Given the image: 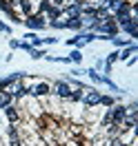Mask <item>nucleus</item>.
I'll use <instances>...</instances> for the list:
<instances>
[{
    "label": "nucleus",
    "instance_id": "f257e3e1",
    "mask_svg": "<svg viewBox=\"0 0 138 146\" xmlns=\"http://www.w3.org/2000/svg\"><path fill=\"white\" fill-rule=\"evenodd\" d=\"M100 95L102 93L98 91V89H94V86H87V89H85V93H83V106L87 111L89 109H96V106H100Z\"/></svg>",
    "mask_w": 138,
    "mask_h": 146
},
{
    "label": "nucleus",
    "instance_id": "f03ea898",
    "mask_svg": "<svg viewBox=\"0 0 138 146\" xmlns=\"http://www.w3.org/2000/svg\"><path fill=\"white\" fill-rule=\"evenodd\" d=\"M22 25L29 29V31H42V29H47V20L40 16V13H31V16H27V18L22 20Z\"/></svg>",
    "mask_w": 138,
    "mask_h": 146
},
{
    "label": "nucleus",
    "instance_id": "7ed1b4c3",
    "mask_svg": "<svg viewBox=\"0 0 138 146\" xmlns=\"http://www.w3.org/2000/svg\"><path fill=\"white\" fill-rule=\"evenodd\" d=\"M69 93H71V86L67 84V80H56L51 82V95H56L58 100H67L69 98Z\"/></svg>",
    "mask_w": 138,
    "mask_h": 146
},
{
    "label": "nucleus",
    "instance_id": "20e7f679",
    "mask_svg": "<svg viewBox=\"0 0 138 146\" xmlns=\"http://www.w3.org/2000/svg\"><path fill=\"white\" fill-rule=\"evenodd\" d=\"M49 95H51V82L40 80L38 84H34V86H31V98L42 100V98H49Z\"/></svg>",
    "mask_w": 138,
    "mask_h": 146
},
{
    "label": "nucleus",
    "instance_id": "39448f33",
    "mask_svg": "<svg viewBox=\"0 0 138 146\" xmlns=\"http://www.w3.org/2000/svg\"><path fill=\"white\" fill-rule=\"evenodd\" d=\"M109 115H111V124H123V119L127 115V109H125V104H114L109 106Z\"/></svg>",
    "mask_w": 138,
    "mask_h": 146
},
{
    "label": "nucleus",
    "instance_id": "423d86ee",
    "mask_svg": "<svg viewBox=\"0 0 138 146\" xmlns=\"http://www.w3.org/2000/svg\"><path fill=\"white\" fill-rule=\"evenodd\" d=\"M2 115H5V119H7L9 124H18V122H20V109H18V106H13V104L5 106V109H2Z\"/></svg>",
    "mask_w": 138,
    "mask_h": 146
},
{
    "label": "nucleus",
    "instance_id": "0eeeda50",
    "mask_svg": "<svg viewBox=\"0 0 138 146\" xmlns=\"http://www.w3.org/2000/svg\"><path fill=\"white\" fill-rule=\"evenodd\" d=\"M136 51H138V44H136V42H131V44L125 46L123 51H118V60H120V62H125V60H129L131 53H136Z\"/></svg>",
    "mask_w": 138,
    "mask_h": 146
},
{
    "label": "nucleus",
    "instance_id": "6e6552de",
    "mask_svg": "<svg viewBox=\"0 0 138 146\" xmlns=\"http://www.w3.org/2000/svg\"><path fill=\"white\" fill-rule=\"evenodd\" d=\"M65 20H67V29H69V31H76V33H78V31L85 29V25H83L80 18H65Z\"/></svg>",
    "mask_w": 138,
    "mask_h": 146
},
{
    "label": "nucleus",
    "instance_id": "1a4fd4ad",
    "mask_svg": "<svg viewBox=\"0 0 138 146\" xmlns=\"http://www.w3.org/2000/svg\"><path fill=\"white\" fill-rule=\"evenodd\" d=\"M111 42H114V46L116 49H125V46H129L134 40H129V38H118V36H114L111 38Z\"/></svg>",
    "mask_w": 138,
    "mask_h": 146
},
{
    "label": "nucleus",
    "instance_id": "9d476101",
    "mask_svg": "<svg viewBox=\"0 0 138 146\" xmlns=\"http://www.w3.org/2000/svg\"><path fill=\"white\" fill-rule=\"evenodd\" d=\"M9 104H13V98H11L9 93L0 91V111L5 109V106H9Z\"/></svg>",
    "mask_w": 138,
    "mask_h": 146
},
{
    "label": "nucleus",
    "instance_id": "9b49d317",
    "mask_svg": "<svg viewBox=\"0 0 138 146\" xmlns=\"http://www.w3.org/2000/svg\"><path fill=\"white\" fill-rule=\"evenodd\" d=\"M67 58H69V62H74V64H80V62H83V53H80V49H74Z\"/></svg>",
    "mask_w": 138,
    "mask_h": 146
},
{
    "label": "nucleus",
    "instance_id": "f8f14e48",
    "mask_svg": "<svg viewBox=\"0 0 138 146\" xmlns=\"http://www.w3.org/2000/svg\"><path fill=\"white\" fill-rule=\"evenodd\" d=\"M116 104V98H111V95H100V106H114Z\"/></svg>",
    "mask_w": 138,
    "mask_h": 146
},
{
    "label": "nucleus",
    "instance_id": "ddd939ff",
    "mask_svg": "<svg viewBox=\"0 0 138 146\" xmlns=\"http://www.w3.org/2000/svg\"><path fill=\"white\" fill-rule=\"evenodd\" d=\"M29 55H31V60H40V58H45V51H42V49H36V46H34V49H31V51H29Z\"/></svg>",
    "mask_w": 138,
    "mask_h": 146
},
{
    "label": "nucleus",
    "instance_id": "4468645a",
    "mask_svg": "<svg viewBox=\"0 0 138 146\" xmlns=\"http://www.w3.org/2000/svg\"><path fill=\"white\" fill-rule=\"evenodd\" d=\"M105 62L111 64V66H114V62H118V49H116V51H111V53L105 58Z\"/></svg>",
    "mask_w": 138,
    "mask_h": 146
},
{
    "label": "nucleus",
    "instance_id": "2eb2a0df",
    "mask_svg": "<svg viewBox=\"0 0 138 146\" xmlns=\"http://www.w3.org/2000/svg\"><path fill=\"white\" fill-rule=\"evenodd\" d=\"M0 33H2V36H11V27H9V25H5L2 20H0Z\"/></svg>",
    "mask_w": 138,
    "mask_h": 146
},
{
    "label": "nucleus",
    "instance_id": "dca6fc26",
    "mask_svg": "<svg viewBox=\"0 0 138 146\" xmlns=\"http://www.w3.org/2000/svg\"><path fill=\"white\" fill-rule=\"evenodd\" d=\"M18 49H22V51H27V53H29V51H31V49H34V46L29 44L27 40H22V42H20V46H18Z\"/></svg>",
    "mask_w": 138,
    "mask_h": 146
},
{
    "label": "nucleus",
    "instance_id": "f3484780",
    "mask_svg": "<svg viewBox=\"0 0 138 146\" xmlns=\"http://www.w3.org/2000/svg\"><path fill=\"white\" fill-rule=\"evenodd\" d=\"M58 40L56 38H42V44H56Z\"/></svg>",
    "mask_w": 138,
    "mask_h": 146
},
{
    "label": "nucleus",
    "instance_id": "a211bd4d",
    "mask_svg": "<svg viewBox=\"0 0 138 146\" xmlns=\"http://www.w3.org/2000/svg\"><path fill=\"white\" fill-rule=\"evenodd\" d=\"M9 46H11V49H18V46H20V40H9Z\"/></svg>",
    "mask_w": 138,
    "mask_h": 146
},
{
    "label": "nucleus",
    "instance_id": "6ab92c4d",
    "mask_svg": "<svg viewBox=\"0 0 138 146\" xmlns=\"http://www.w3.org/2000/svg\"><path fill=\"white\" fill-rule=\"evenodd\" d=\"M125 62H127V66H134V64L138 62V58H129V60H125Z\"/></svg>",
    "mask_w": 138,
    "mask_h": 146
},
{
    "label": "nucleus",
    "instance_id": "aec40b11",
    "mask_svg": "<svg viewBox=\"0 0 138 146\" xmlns=\"http://www.w3.org/2000/svg\"><path fill=\"white\" fill-rule=\"evenodd\" d=\"M0 142H2V135H0Z\"/></svg>",
    "mask_w": 138,
    "mask_h": 146
},
{
    "label": "nucleus",
    "instance_id": "412c9836",
    "mask_svg": "<svg viewBox=\"0 0 138 146\" xmlns=\"http://www.w3.org/2000/svg\"><path fill=\"white\" fill-rule=\"evenodd\" d=\"M0 122H2V117H0Z\"/></svg>",
    "mask_w": 138,
    "mask_h": 146
}]
</instances>
